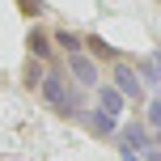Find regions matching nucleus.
Wrapping results in <instances>:
<instances>
[{
  "label": "nucleus",
  "mask_w": 161,
  "mask_h": 161,
  "mask_svg": "<svg viewBox=\"0 0 161 161\" xmlns=\"http://www.w3.org/2000/svg\"><path fill=\"white\" fill-rule=\"evenodd\" d=\"M38 89H42V97H47V102L55 106L59 114H80V102L68 93V85H64V76H59V72H47Z\"/></svg>",
  "instance_id": "obj_1"
},
{
  "label": "nucleus",
  "mask_w": 161,
  "mask_h": 161,
  "mask_svg": "<svg viewBox=\"0 0 161 161\" xmlns=\"http://www.w3.org/2000/svg\"><path fill=\"white\" fill-rule=\"evenodd\" d=\"M157 144H161V127H157Z\"/></svg>",
  "instance_id": "obj_9"
},
{
  "label": "nucleus",
  "mask_w": 161,
  "mask_h": 161,
  "mask_svg": "<svg viewBox=\"0 0 161 161\" xmlns=\"http://www.w3.org/2000/svg\"><path fill=\"white\" fill-rule=\"evenodd\" d=\"M30 51H34L38 59L47 55V51H51V47H47V34H38V30H34V34H30Z\"/></svg>",
  "instance_id": "obj_7"
},
{
  "label": "nucleus",
  "mask_w": 161,
  "mask_h": 161,
  "mask_svg": "<svg viewBox=\"0 0 161 161\" xmlns=\"http://www.w3.org/2000/svg\"><path fill=\"white\" fill-rule=\"evenodd\" d=\"M123 102H127V97H123L114 85H102V97H97V106H102L106 114H119V110H123Z\"/></svg>",
  "instance_id": "obj_6"
},
{
  "label": "nucleus",
  "mask_w": 161,
  "mask_h": 161,
  "mask_svg": "<svg viewBox=\"0 0 161 161\" xmlns=\"http://www.w3.org/2000/svg\"><path fill=\"white\" fill-rule=\"evenodd\" d=\"M119 144H123V153H148L153 136H148L144 127H136V123H127V127L119 131Z\"/></svg>",
  "instance_id": "obj_4"
},
{
  "label": "nucleus",
  "mask_w": 161,
  "mask_h": 161,
  "mask_svg": "<svg viewBox=\"0 0 161 161\" xmlns=\"http://www.w3.org/2000/svg\"><path fill=\"white\" fill-rule=\"evenodd\" d=\"M59 47L72 55V51H80V38H76V34H68V30H59Z\"/></svg>",
  "instance_id": "obj_8"
},
{
  "label": "nucleus",
  "mask_w": 161,
  "mask_h": 161,
  "mask_svg": "<svg viewBox=\"0 0 161 161\" xmlns=\"http://www.w3.org/2000/svg\"><path fill=\"white\" fill-rule=\"evenodd\" d=\"M89 127H93L97 136H114V131H119V123H114V114H106L102 106H97V110H89Z\"/></svg>",
  "instance_id": "obj_5"
},
{
  "label": "nucleus",
  "mask_w": 161,
  "mask_h": 161,
  "mask_svg": "<svg viewBox=\"0 0 161 161\" xmlns=\"http://www.w3.org/2000/svg\"><path fill=\"white\" fill-rule=\"evenodd\" d=\"M68 72L76 76V85H102V80H97V76H102V72H97V64H93L89 55H80V51L68 55Z\"/></svg>",
  "instance_id": "obj_3"
},
{
  "label": "nucleus",
  "mask_w": 161,
  "mask_h": 161,
  "mask_svg": "<svg viewBox=\"0 0 161 161\" xmlns=\"http://www.w3.org/2000/svg\"><path fill=\"white\" fill-rule=\"evenodd\" d=\"M114 89H119L123 97H131V102H140V93H144V85H140V72L127 64H114Z\"/></svg>",
  "instance_id": "obj_2"
}]
</instances>
